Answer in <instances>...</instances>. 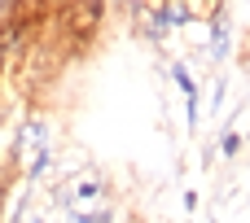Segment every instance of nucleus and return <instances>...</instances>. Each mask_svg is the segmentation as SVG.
Instances as JSON below:
<instances>
[{
  "label": "nucleus",
  "mask_w": 250,
  "mask_h": 223,
  "mask_svg": "<svg viewBox=\"0 0 250 223\" xmlns=\"http://www.w3.org/2000/svg\"><path fill=\"white\" fill-rule=\"evenodd\" d=\"M62 22L79 44H88L97 35V26L105 22V4H70V9H62Z\"/></svg>",
  "instance_id": "nucleus-1"
},
{
  "label": "nucleus",
  "mask_w": 250,
  "mask_h": 223,
  "mask_svg": "<svg viewBox=\"0 0 250 223\" xmlns=\"http://www.w3.org/2000/svg\"><path fill=\"white\" fill-rule=\"evenodd\" d=\"M171 79H176V88L185 92V123H189V131H198V123H202V96H198V83H193V74H189V66H171Z\"/></svg>",
  "instance_id": "nucleus-2"
},
{
  "label": "nucleus",
  "mask_w": 250,
  "mask_h": 223,
  "mask_svg": "<svg viewBox=\"0 0 250 223\" xmlns=\"http://www.w3.org/2000/svg\"><path fill=\"white\" fill-rule=\"evenodd\" d=\"M18 149L22 153H44L48 149V123L44 118H26V127L18 136Z\"/></svg>",
  "instance_id": "nucleus-3"
},
{
  "label": "nucleus",
  "mask_w": 250,
  "mask_h": 223,
  "mask_svg": "<svg viewBox=\"0 0 250 223\" xmlns=\"http://www.w3.org/2000/svg\"><path fill=\"white\" fill-rule=\"evenodd\" d=\"M220 153H224V158H237V153H242V131H237V127H229V131L220 136Z\"/></svg>",
  "instance_id": "nucleus-4"
},
{
  "label": "nucleus",
  "mask_w": 250,
  "mask_h": 223,
  "mask_svg": "<svg viewBox=\"0 0 250 223\" xmlns=\"http://www.w3.org/2000/svg\"><path fill=\"white\" fill-rule=\"evenodd\" d=\"M48 167H53V149H44V153H35V158H31V171H26V175H31V180H40V175H44Z\"/></svg>",
  "instance_id": "nucleus-5"
},
{
  "label": "nucleus",
  "mask_w": 250,
  "mask_h": 223,
  "mask_svg": "<svg viewBox=\"0 0 250 223\" xmlns=\"http://www.w3.org/2000/svg\"><path fill=\"white\" fill-rule=\"evenodd\" d=\"M4 223H22V215H18V210H13V215H9V219H4Z\"/></svg>",
  "instance_id": "nucleus-6"
},
{
  "label": "nucleus",
  "mask_w": 250,
  "mask_h": 223,
  "mask_svg": "<svg viewBox=\"0 0 250 223\" xmlns=\"http://www.w3.org/2000/svg\"><path fill=\"white\" fill-rule=\"evenodd\" d=\"M4 61H9V57H4V48H0V70H4Z\"/></svg>",
  "instance_id": "nucleus-7"
},
{
  "label": "nucleus",
  "mask_w": 250,
  "mask_h": 223,
  "mask_svg": "<svg viewBox=\"0 0 250 223\" xmlns=\"http://www.w3.org/2000/svg\"><path fill=\"white\" fill-rule=\"evenodd\" d=\"M31 223H48V219H40V215H35V219H31Z\"/></svg>",
  "instance_id": "nucleus-8"
}]
</instances>
